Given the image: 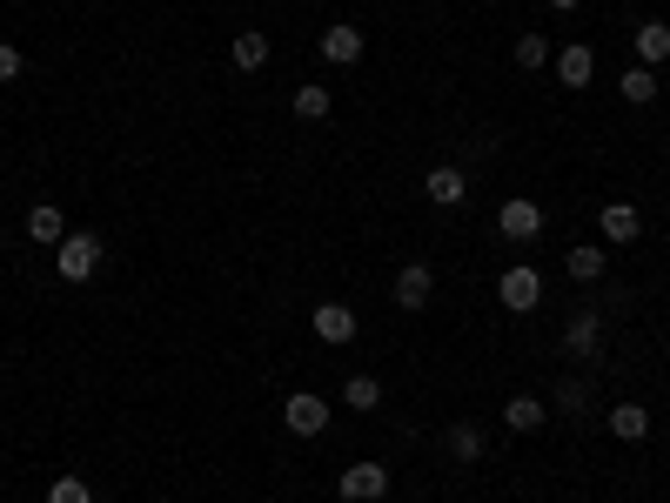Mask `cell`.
I'll use <instances>...</instances> for the list:
<instances>
[{"label": "cell", "instance_id": "cell-1", "mask_svg": "<svg viewBox=\"0 0 670 503\" xmlns=\"http://www.w3.org/2000/svg\"><path fill=\"white\" fill-rule=\"evenodd\" d=\"M54 268H61V282H88L101 268V242L88 236V228H74V236L54 242Z\"/></svg>", "mask_w": 670, "mask_h": 503}, {"label": "cell", "instance_id": "cell-2", "mask_svg": "<svg viewBox=\"0 0 670 503\" xmlns=\"http://www.w3.org/2000/svg\"><path fill=\"white\" fill-rule=\"evenodd\" d=\"M604 350V309H570V323H564V356L590 363Z\"/></svg>", "mask_w": 670, "mask_h": 503}, {"label": "cell", "instance_id": "cell-3", "mask_svg": "<svg viewBox=\"0 0 670 503\" xmlns=\"http://www.w3.org/2000/svg\"><path fill=\"white\" fill-rule=\"evenodd\" d=\"M336 490H342V503H376V496H389V470L382 463H349Z\"/></svg>", "mask_w": 670, "mask_h": 503}, {"label": "cell", "instance_id": "cell-4", "mask_svg": "<svg viewBox=\"0 0 670 503\" xmlns=\"http://www.w3.org/2000/svg\"><path fill=\"white\" fill-rule=\"evenodd\" d=\"M282 423H289L295 437H323V430H329V403L308 397V390H295V397L282 403Z\"/></svg>", "mask_w": 670, "mask_h": 503}, {"label": "cell", "instance_id": "cell-5", "mask_svg": "<svg viewBox=\"0 0 670 503\" xmlns=\"http://www.w3.org/2000/svg\"><path fill=\"white\" fill-rule=\"evenodd\" d=\"M496 295H503V309H517V316H523V309L543 302V276H536V268H503Z\"/></svg>", "mask_w": 670, "mask_h": 503}, {"label": "cell", "instance_id": "cell-6", "mask_svg": "<svg viewBox=\"0 0 670 503\" xmlns=\"http://www.w3.org/2000/svg\"><path fill=\"white\" fill-rule=\"evenodd\" d=\"M429 295H437V276H429L422 262L396 268V309H429Z\"/></svg>", "mask_w": 670, "mask_h": 503}, {"label": "cell", "instance_id": "cell-7", "mask_svg": "<svg viewBox=\"0 0 670 503\" xmlns=\"http://www.w3.org/2000/svg\"><path fill=\"white\" fill-rule=\"evenodd\" d=\"M496 228H503L509 242H530L536 228H543V209H536V202H503V209H496Z\"/></svg>", "mask_w": 670, "mask_h": 503}, {"label": "cell", "instance_id": "cell-8", "mask_svg": "<svg viewBox=\"0 0 670 503\" xmlns=\"http://www.w3.org/2000/svg\"><path fill=\"white\" fill-rule=\"evenodd\" d=\"M630 48H637V67H663V61H670V27H663V21H644L637 34H630Z\"/></svg>", "mask_w": 670, "mask_h": 503}, {"label": "cell", "instance_id": "cell-9", "mask_svg": "<svg viewBox=\"0 0 670 503\" xmlns=\"http://www.w3.org/2000/svg\"><path fill=\"white\" fill-rule=\"evenodd\" d=\"M323 61H336V67H349V61H363V27H349V21H336V27L323 34Z\"/></svg>", "mask_w": 670, "mask_h": 503}, {"label": "cell", "instance_id": "cell-10", "mask_svg": "<svg viewBox=\"0 0 670 503\" xmlns=\"http://www.w3.org/2000/svg\"><path fill=\"white\" fill-rule=\"evenodd\" d=\"M422 188H429V202H443V209H463V196H469V175L443 162V168H429V181H422Z\"/></svg>", "mask_w": 670, "mask_h": 503}, {"label": "cell", "instance_id": "cell-11", "mask_svg": "<svg viewBox=\"0 0 670 503\" xmlns=\"http://www.w3.org/2000/svg\"><path fill=\"white\" fill-rule=\"evenodd\" d=\"M443 450H450L456 463H483V450H490V437H483V423H450V437H443Z\"/></svg>", "mask_w": 670, "mask_h": 503}, {"label": "cell", "instance_id": "cell-12", "mask_svg": "<svg viewBox=\"0 0 670 503\" xmlns=\"http://www.w3.org/2000/svg\"><path fill=\"white\" fill-rule=\"evenodd\" d=\"M315 336H323V342H356V309L323 302V309H315Z\"/></svg>", "mask_w": 670, "mask_h": 503}, {"label": "cell", "instance_id": "cell-13", "mask_svg": "<svg viewBox=\"0 0 670 503\" xmlns=\"http://www.w3.org/2000/svg\"><path fill=\"white\" fill-rule=\"evenodd\" d=\"M590 74H597V54H590L583 41H570V48L557 54V81H564V88H590Z\"/></svg>", "mask_w": 670, "mask_h": 503}, {"label": "cell", "instance_id": "cell-14", "mask_svg": "<svg viewBox=\"0 0 670 503\" xmlns=\"http://www.w3.org/2000/svg\"><path fill=\"white\" fill-rule=\"evenodd\" d=\"M637 228H644V215L630 202H604V236L610 242H637Z\"/></svg>", "mask_w": 670, "mask_h": 503}, {"label": "cell", "instance_id": "cell-15", "mask_svg": "<svg viewBox=\"0 0 670 503\" xmlns=\"http://www.w3.org/2000/svg\"><path fill=\"white\" fill-rule=\"evenodd\" d=\"M610 430H617L623 443L650 437V410H644V403H617V410H610Z\"/></svg>", "mask_w": 670, "mask_h": 503}, {"label": "cell", "instance_id": "cell-16", "mask_svg": "<svg viewBox=\"0 0 670 503\" xmlns=\"http://www.w3.org/2000/svg\"><path fill=\"white\" fill-rule=\"evenodd\" d=\"M543 416H549L543 397H509V403H503V423H509V430H543Z\"/></svg>", "mask_w": 670, "mask_h": 503}, {"label": "cell", "instance_id": "cell-17", "mask_svg": "<svg viewBox=\"0 0 670 503\" xmlns=\"http://www.w3.org/2000/svg\"><path fill=\"white\" fill-rule=\"evenodd\" d=\"M617 95H623L630 108H650V101H657V74H650V67H630L623 81H617Z\"/></svg>", "mask_w": 670, "mask_h": 503}, {"label": "cell", "instance_id": "cell-18", "mask_svg": "<svg viewBox=\"0 0 670 503\" xmlns=\"http://www.w3.org/2000/svg\"><path fill=\"white\" fill-rule=\"evenodd\" d=\"M27 236H34V242H61V236H67V222H61V209H54V202H41V209L27 215Z\"/></svg>", "mask_w": 670, "mask_h": 503}, {"label": "cell", "instance_id": "cell-19", "mask_svg": "<svg viewBox=\"0 0 670 503\" xmlns=\"http://www.w3.org/2000/svg\"><path fill=\"white\" fill-rule=\"evenodd\" d=\"M228 54H235V67H242V74H255V67L268 61V34H235Z\"/></svg>", "mask_w": 670, "mask_h": 503}, {"label": "cell", "instance_id": "cell-20", "mask_svg": "<svg viewBox=\"0 0 670 503\" xmlns=\"http://www.w3.org/2000/svg\"><path fill=\"white\" fill-rule=\"evenodd\" d=\"M570 276H577V282H597V276H604V249H597V242L570 249Z\"/></svg>", "mask_w": 670, "mask_h": 503}, {"label": "cell", "instance_id": "cell-21", "mask_svg": "<svg viewBox=\"0 0 670 503\" xmlns=\"http://www.w3.org/2000/svg\"><path fill=\"white\" fill-rule=\"evenodd\" d=\"M342 403H349V410H376V403H382V382H376V376H349Z\"/></svg>", "mask_w": 670, "mask_h": 503}, {"label": "cell", "instance_id": "cell-22", "mask_svg": "<svg viewBox=\"0 0 670 503\" xmlns=\"http://www.w3.org/2000/svg\"><path fill=\"white\" fill-rule=\"evenodd\" d=\"M329 108H336V101H329V88H315V81H308V88H295V114H302V122H323Z\"/></svg>", "mask_w": 670, "mask_h": 503}, {"label": "cell", "instance_id": "cell-23", "mask_svg": "<svg viewBox=\"0 0 670 503\" xmlns=\"http://www.w3.org/2000/svg\"><path fill=\"white\" fill-rule=\"evenodd\" d=\"M48 503H94V490H88L81 477H54V483H48Z\"/></svg>", "mask_w": 670, "mask_h": 503}, {"label": "cell", "instance_id": "cell-24", "mask_svg": "<svg viewBox=\"0 0 670 503\" xmlns=\"http://www.w3.org/2000/svg\"><path fill=\"white\" fill-rule=\"evenodd\" d=\"M549 61V41L543 34H517V67H543Z\"/></svg>", "mask_w": 670, "mask_h": 503}, {"label": "cell", "instance_id": "cell-25", "mask_svg": "<svg viewBox=\"0 0 670 503\" xmlns=\"http://www.w3.org/2000/svg\"><path fill=\"white\" fill-rule=\"evenodd\" d=\"M583 403H590V390H583L577 376H570V382H557V410H564V416H577Z\"/></svg>", "mask_w": 670, "mask_h": 503}, {"label": "cell", "instance_id": "cell-26", "mask_svg": "<svg viewBox=\"0 0 670 503\" xmlns=\"http://www.w3.org/2000/svg\"><path fill=\"white\" fill-rule=\"evenodd\" d=\"M14 74H21V48L0 41V81H14Z\"/></svg>", "mask_w": 670, "mask_h": 503}, {"label": "cell", "instance_id": "cell-27", "mask_svg": "<svg viewBox=\"0 0 670 503\" xmlns=\"http://www.w3.org/2000/svg\"><path fill=\"white\" fill-rule=\"evenodd\" d=\"M549 8H564V14H570V8H583V0H549Z\"/></svg>", "mask_w": 670, "mask_h": 503}]
</instances>
